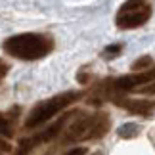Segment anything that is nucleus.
<instances>
[{
    "label": "nucleus",
    "mask_w": 155,
    "mask_h": 155,
    "mask_svg": "<svg viewBox=\"0 0 155 155\" xmlns=\"http://www.w3.org/2000/svg\"><path fill=\"white\" fill-rule=\"evenodd\" d=\"M2 50L8 56L23 61H35L40 59L54 50V40L48 35L40 33H21L6 38L2 42Z\"/></svg>",
    "instance_id": "f257e3e1"
},
{
    "label": "nucleus",
    "mask_w": 155,
    "mask_h": 155,
    "mask_svg": "<svg viewBox=\"0 0 155 155\" xmlns=\"http://www.w3.org/2000/svg\"><path fill=\"white\" fill-rule=\"evenodd\" d=\"M79 98H81V92L71 90V92L58 94V96L48 98V100H44V102L37 104L31 109V113L27 115V119H25V128L31 130V128H37L40 124L48 123L52 117H56L59 111H63L65 107L71 105L73 102H77Z\"/></svg>",
    "instance_id": "f03ea898"
},
{
    "label": "nucleus",
    "mask_w": 155,
    "mask_h": 155,
    "mask_svg": "<svg viewBox=\"0 0 155 155\" xmlns=\"http://www.w3.org/2000/svg\"><path fill=\"white\" fill-rule=\"evenodd\" d=\"M109 130V117L107 113H96V115H84L71 124L63 136V142H82L102 138Z\"/></svg>",
    "instance_id": "7ed1b4c3"
},
{
    "label": "nucleus",
    "mask_w": 155,
    "mask_h": 155,
    "mask_svg": "<svg viewBox=\"0 0 155 155\" xmlns=\"http://www.w3.org/2000/svg\"><path fill=\"white\" fill-rule=\"evenodd\" d=\"M151 17V6L146 0H127L115 15V23L121 29L142 27Z\"/></svg>",
    "instance_id": "20e7f679"
},
{
    "label": "nucleus",
    "mask_w": 155,
    "mask_h": 155,
    "mask_svg": "<svg viewBox=\"0 0 155 155\" xmlns=\"http://www.w3.org/2000/svg\"><path fill=\"white\" fill-rule=\"evenodd\" d=\"M67 119H69V115H65V117H61V119H58V121L54 123L52 127H48L46 130H42V132H38V134H35V136H29V138H23V140L19 142V146H17L15 155H29L37 146L44 144V142L54 140L59 132H61V128H63V124L67 123Z\"/></svg>",
    "instance_id": "39448f33"
},
{
    "label": "nucleus",
    "mask_w": 155,
    "mask_h": 155,
    "mask_svg": "<svg viewBox=\"0 0 155 155\" xmlns=\"http://www.w3.org/2000/svg\"><path fill=\"white\" fill-rule=\"evenodd\" d=\"M155 81V67L140 71V73H132V75H124L113 82V86L117 90H132V88L140 86V84H147V82Z\"/></svg>",
    "instance_id": "423d86ee"
},
{
    "label": "nucleus",
    "mask_w": 155,
    "mask_h": 155,
    "mask_svg": "<svg viewBox=\"0 0 155 155\" xmlns=\"http://www.w3.org/2000/svg\"><path fill=\"white\" fill-rule=\"evenodd\" d=\"M115 104L123 109H127L134 115H153L155 113V100H124V98H115Z\"/></svg>",
    "instance_id": "0eeeda50"
},
{
    "label": "nucleus",
    "mask_w": 155,
    "mask_h": 155,
    "mask_svg": "<svg viewBox=\"0 0 155 155\" xmlns=\"http://www.w3.org/2000/svg\"><path fill=\"white\" fill-rule=\"evenodd\" d=\"M14 134V115L10 117V113H0V136H10Z\"/></svg>",
    "instance_id": "6e6552de"
},
{
    "label": "nucleus",
    "mask_w": 155,
    "mask_h": 155,
    "mask_svg": "<svg viewBox=\"0 0 155 155\" xmlns=\"http://www.w3.org/2000/svg\"><path fill=\"white\" fill-rule=\"evenodd\" d=\"M119 136L121 138H134L138 136V124H132V123H127L119 128Z\"/></svg>",
    "instance_id": "1a4fd4ad"
},
{
    "label": "nucleus",
    "mask_w": 155,
    "mask_h": 155,
    "mask_svg": "<svg viewBox=\"0 0 155 155\" xmlns=\"http://www.w3.org/2000/svg\"><path fill=\"white\" fill-rule=\"evenodd\" d=\"M151 63H153V59H151L150 56H142V58H138V59L134 61L132 69L136 71V73H140V71H146L147 67H151Z\"/></svg>",
    "instance_id": "9d476101"
},
{
    "label": "nucleus",
    "mask_w": 155,
    "mask_h": 155,
    "mask_svg": "<svg viewBox=\"0 0 155 155\" xmlns=\"http://www.w3.org/2000/svg\"><path fill=\"white\" fill-rule=\"evenodd\" d=\"M121 48H123L121 44H111V46H107V48L104 50V58H105V59H111V58L119 56V52H121Z\"/></svg>",
    "instance_id": "9b49d317"
},
{
    "label": "nucleus",
    "mask_w": 155,
    "mask_h": 155,
    "mask_svg": "<svg viewBox=\"0 0 155 155\" xmlns=\"http://www.w3.org/2000/svg\"><path fill=\"white\" fill-rule=\"evenodd\" d=\"M63 155H86V147H73V150L65 151Z\"/></svg>",
    "instance_id": "f8f14e48"
},
{
    "label": "nucleus",
    "mask_w": 155,
    "mask_h": 155,
    "mask_svg": "<svg viewBox=\"0 0 155 155\" xmlns=\"http://www.w3.org/2000/svg\"><path fill=\"white\" fill-rule=\"evenodd\" d=\"M6 71H8V65H6V63H2V61H0V79H2V77L6 75Z\"/></svg>",
    "instance_id": "ddd939ff"
}]
</instances>
